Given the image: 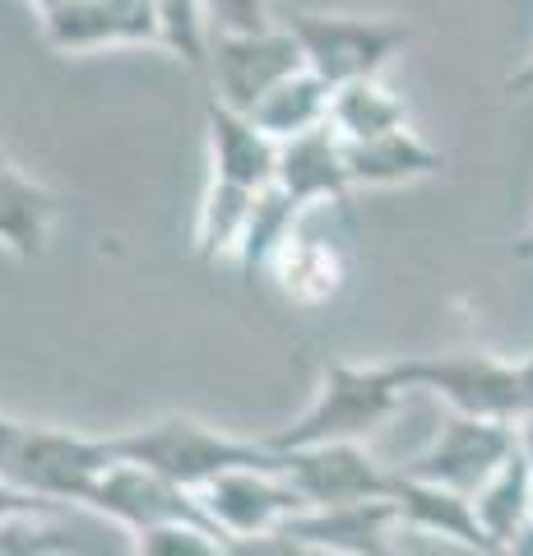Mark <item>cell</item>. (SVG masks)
Masks as SVG:
<instances>
[{
  "instance_id": "cell-24",
  "label": "cell",
  "mask_w": 533,
  "mask_h": 556,
  "mask_svg": "<svg viewBox=\"0 0 533 556\" xmlns=\"http://www.w3.org/2000/svg\"><path fill=\"white\" fill-rule=\"evenodd\" d=\"M0 556H122L98 547L93 538L56 525V515H20L0 525Z\"/></svg>"
},
{
  "instance_id": "cell-20",
  "label": "cell",
  "mask_w": 533,
  "mask_h": 556,
  "mask_svg": "<svg viewBox=\"0 0 533 556\" xmlns=\"http://www.w3.org/2000/svg\"><path fill=\"white\" fill-rule=\"evenodd\" d=\"M473 510L478 525L506 556V547L533 525V459L524 455V445L487 478V486L473 496Z\"/></svg>"
},
{
  "instance_id": "cell-15",
  "label": "cell",
  "mask_w": 533,
  "mask_h": 556,
  "mask_svg": "<svg viewBox=\"0 0 533 556\" xmlns=\"http://www.w3.org/2000/svg\"><path fill=\"white\" fill-rule=\"evenodd\" d=\"M274 186H279L302 214L343 204L353 195L348 167H343V139L330 126H320L312 135L292 139V144H279V177H274Z\"/></svg>"
},
{
  "instance_id": "cell-34",
  "label": "cell",
  "mask_w": 533,
  "mask_h": 556,
  "mask_svg": "<svg viewBox=\"0 0 533 556\" xmlns=\"http://www.w3.org/2000/svg\"><path fill=\"white\" fill-rule=\"evenodd\" d=\"M28 5H33V10H38V20H42V14H51V10H56V5H61V0H28Z\"/></svg>"
},
{
  "instance_id": "cell-28",
  "label": "cell",
  "mask_w": 533,
  "mask_h": 556,
  "mask_svg": "<svg viewBox=\"0 0 533 556\" xmlns=\"http://www.w3.org/2000/svg\"><path fill=\"white\" fill-rule=\"evenodd\" d=\"M228 556H312V547L297 543L288 529L261 538H228Z\"/></svg>"
},
{
  "instance_id": "cell-35",
  "label": "cell",
  "mask_w": 533,
  "mask_h": 556,
  "mask_svg": "<svg viewBox=\"0 0 533 556\" xmlns=\"http://www.w3.org/2000/svg\"><path fill=\"white\" fill-rule=\"evenodd\" d=\"M312 556H343V552H320V547H312Z\"/></svg>"
},
{
  "instance_id": "cell-5",
  "label": "cell",
  "mask_w": 533,
  "mask_h": 556,
  "mask_svg": "<svg viewBox=\"0 0 533 556\" xmlns=\"http://www.w3.org/2000/svg\"><path fill=\"white\" fill-rule=\"evenodd\" d=\"M408 386L436 394L445 408L478 422L520 427L529 417L520 362L492 353H441V357H408Z\"/></svg>"
},
{
  "instance_id": "cell-26",
  "label": "cell",
  "mask_w": 533,
  "mask_h": 556,
  "mask_svg": "<svg viewBox=\"0 0 533 556\" xmlns=\"http://www.w3.org/2000/svg\"><path fill=\"white\" fill-rule=\"evenodd\" d=\"M135 556H228V538L210 525H167L135 538Z\"/></svg>"
},
{
  "instance_id": "cell-6",
  "label": "cell",
  "mask_w": 533,
  "mask_h": 556,
  "mask_svg": "<svg viewBox=\"0 0 533 556\" xmlns=\"http://www.w3.org/2000/svg\"><path fill=\"white\" fill-rule=\"evenodd\" d=\"M302 70V47L279 24L265 33H210V65H204L210 98L242 116H251L279 84Z\"/></svg>"
},
{
  "instance_id": "cell-8",
  "label": "cell",
  "mask_w": 533,
  "mask_h": 556,
  "mask_svg": "<svg viewBox=\"0 0 533 556\" xmlns=\"http://www.w3.org/2000/svg\"><path fill=\"white\" fill-rule=\"evenodd\" d=\"M283 478L297 486L306 510H339V506H363V501H390V486H394V473L381 468V459H376L363 441L288 450Z\"/></svg>"
},
{
  "instance_id": "cell-7",
  "label": "cell",
  "mask_w": 533,
  "mask_h": 556,
  "mask_svg": "<svg viewBox=\"0 0 533 556\" xmlns=\"http://www.w3.org/2000/svg\"><path fill=\"white\" fill-rule=\"evenodd\" d=\"M515 450H520V427L478 422V417L450 413L436 427V437L427 441V450H418L399 473L413 482L445 486V492H459V496H478Z\"/></svg>"
},
{
  "instance_id": "cell-33",
  "label": "cell",
  "mask_w": 533,
  "mask_h": 556,
  "mask_svg": "<svg viewBox=\"0 0 533 556\" xmlns=\"http://www.w3.org/2000/svg\"><path fill=\"white\" fill-rule=\"evenodd\" d=\"M510 255H515V260H533V223L524 228V237H520V241H515V247H510Z\"/></svg>"
},
{
  "instance_id": "cell-30",
  "label": "cell",
  "mask_w": 533,
  "mask_h": 556,
  "mask_svg": "<svg viewBox=\"0 0 533 556\" xmlns=\"http://www.w3.org/2000/svg\"><path fill=\"white\" fill-rule=\"evenodd\" d=\"M20 427H24V422H14V417L0 413V473H5L10 450H14V441H20Z\"/></svg>"
},
{
  "instance_id": "cell-25",
  "label": "cell",
  "mask_w": 533,
  "mask_h": 556,
  "mask_svg": "<svg viewBox=\"0 0 533 556\" xmlns=\"http://www.w3.org/2000/svg\"><path fill=\"white\" fill-rule=\"evenodd\" d=\"M158 20H163V47L186 70L204 75V65H210V20H204L200 0H158Z\"/></svg>"
},
{
  "instance_id": "cell-31",
  "label": "cell",
  "mask_w": 533,
  "mask_h": 556,
  "mask_svg": "<svg viewBox=\"0 0 533 556\" xmlns=\"http://www.w3.org/2000/svg\"><path fill=\"white\" fill-rule=\"evenodd\" d=\"M520 380H524V399H529V417H533V353L520 357ZM524 417V422H529Z\"/></svg>"
},
{
  "instance_id": "cell-12",
  "label": "cell",
  "mask_w": 533,
  "mask_h": 556,
  "mask_svg": "<svg viewBox=\"0 0 533 556\" xmlns=\"http://www.w3.org/2000/svg\"><path fill=\"white\" fill-rule=\"evenodd\" d=\"M204 139H210V181L242 190H269L279 177V144L251 116L204 98Z\"/></svg>"
},
{
  "instance_id": "cell-2",
  "label": "cell",
  "mask_w": 533,
  "mask_h": 556,
  "mask_svg": "<svg viewBox=\"0 0 533 556\" xmlns=\"http://www.w3.org/2000/svg\"><path fill=\"white\" fill-rule=\"evenodd\" d=\"M408 386V357L404 362H330L320 371V386L283 431H274V450H312V445H339V441H363L385 417L404 404Z\"/></svg>"
},
{
  "instance_id": "cell-17",
  "label": "cell",
  "mask_w": 533,
  "mask_h": 556,
  "mask_svg": "<svg viewBox=\"0 0 533 556\" xmlns=\"http://www.w3.org/2000/svg\"><path fill=\"white\" fill-rule=\"evenodd\" d=\"M343 167H348L353 190H385V186H413V181L436 177L445 167V153L427 144L413 126H404L381 139L343 144Z\"/></svg>"
},
{
  "instance_id": "cell-21",
  "label": "cell",
  "mask_w": 533,
  "mask_h": 556,
  "mask_svg": "<svg viewBox=\"0 0 533 556\" xmlns=\"http://www.w3.org/2000/svg\"><path fill=\"white\" fill-rule=\"evenodd\" d=\"M330 102H334L330 84L320 75H312V70H302V75L279 84V89L251 112V121L274 139V144H292V139L330 126Z\"/></svg>"
},
{
  "instance_id": "cell-14",
  "label": "cell",
  "mask_w": 533,
  "mask_h": 556,
  "mask_svg": "<svg viewBox=\"0 0 533 556\" xmlns=\"http://www.w3.org/2000/svg\"><path fill=\"white\" fill-rule=\"evenodd\" d=\"M390 501H394V510H399V529L441 538V543H455L473 556H502V547H496L487 538V529L478 525L473 496L445 492V486H432V482H413L394 468Z\"/></svg>"
},
{
  "instance_id": "cell-16",
  "label": "cell",
  "mask_w": 533,
  "mask_h": 556,
  "mask_svg": "<svg viewBox=\"0 0 533 556\" xmlns=\"http://www.w3.org/2000/svg\"><path fill=\"white\" fill-rule=\"evenodd\" d=\"M394 529H399L394 501L306 510L288 525V533L297 538V543L320 547V552H343V556H394Z\"/></svg>"
},
{
  "instance_id": "cell-29",
  "label": "cell",
  "mask_w": 533,
  "mask_h": 556,
  "mask_svg": "<svg viewBox=\"0 0 533 556\" xmlns=\"http://www.w3.org/2000/svg\"><path fill=\"white\" fill-rule=\"evenodd\" d=\"M20 515H61V510L47 506L38 496H28L24 486H14L5 473H0V525H5V519H20Z\"/></svg>"
},
{
  "instance_id": "cell-19",
  "label": "cell",
  "mask_w": 533,
  "mask_h": 556,
  "mask_svg": "<svg viewBox=\"0 0 533 556\" xmlns=\"http://www.w3.org/2000/svg\"><path fill=\"white\" fill-rule=\"evenodd\" d=\"M255 195L261 190H242L228 181H210L195 208V232H191V251L200 265H218V260H232L246 241L251 214H255Z\"/></svg>"
},
{
  "instance_id": "cell-3",
  "label": "cell",
  "mask_w": 533,
  "mask_h": 556,
  "mask_svg": "<svg viewBox=\"0 0 533 556\" xmlns=\"http://www.w3.org/2000/svg\"><path fill=\"white\" fill-rule=\"evenodd\" d=\"M302 47V61L330 89H348L363 79H385L390 61L413 42V28L390 14H334L297 10L283 24Z\"/></svg>"
},
{
  "instance_id": "cell-9",
  "label": "cell",
  "mask_w": 533,
  "mask_h": 556,
  "mask_svg": "<svg viewBox=\"0 0 533 556\" xmlns=\"http://www.w3.org/2000/svg\"><path fill=\"white\" fill-rule=\"evenodd\" d=\"M38 24L42 42L61 56H89L107 47H163L158 0H61Z\"/></svg>"
},
{
  "instance_id": "cell-22",
  "label": "cell",
  "mask_w": 533,
  "mask_h": 556,
  "mask_svg": "<svg viewBox=\"0 0 533 556\" xmlns=\"http://www.w3.org/2000/svg\"><path fill=\"white\" fill-rule=\"evenodd\" d=\"M404 126H408V102H404V93H394L385 79H363V84H348V89H334L330 130L343 144L381 139Z\"/></svg>"
},
{
  "instance_id": "cell-18",
  "label": "cell",
  "mask_w": 533,
  "mask_h": 556,
  "mask_svg": "<svg viewBox=\"0 0 533 556\" xmlns=\"http://www.w3.org/2000/svg\"><path fill=\"white\" fill-rule=\"evenodd\" d=\"M61 218V200L42 181L24 177L10 159L0 163V251L14 260H42Z\"/></svg>"
},
{
  "instance_id": "cell-10",
  "label": "cell",
  "mask_w": 533,
  "mask_h": 556,
  "mask_svg": "<svg viewBox=\"0 0 533 556\" xmlns=\"http://www.w3.org/2000/svg\"><path fill=\"white\" fill-rule=\"evenodd\" d=\"M200 506L223 538L279 533L297 515H306V501L283 478V468H237V473H223L200 492Z\"/></svg>"
},
{
  "instance_id": "cell-27",
  "label": "cell",
  "mask_w": 533,
  "mask_h": 556,
  "mask_svg": "<svg viewBox=\"0 0 533 556\" xmlns=\"http://www.w3.org/2000/svg\"><path fill=\"white\" fill-rule=\"evenodd\" d=\"M210 33H265L274 28L269 0H200Z\"/></svg>"
},
{
  "instance_id": "cell-13",
  "label": "cell",
  "mask_w": 533,
  "mask_h": 556,
  "mask_svg": "<svg viewBox=\"0 0 533 556\" xmlns=\"http://www.w3.org/2000/svg\"><path fill=\"white\" fill-rule=\"evenodd\" d=\"M265 278L283 302L316 311V306H330L343 292V283H348V255H343L334 237H316L297 228L274 251V260L265 265Z\"/></svg>"
},
{
  "instance_id": "cell-4",
  "label": "cell",
  "mask_w": 533,
  "mask_h": 556,
  "mask_svg": "<svg viewBox=\"0 0 533 556\" xmlns=\"http://www.w3.org/2000/svg\"><path fill=\"white\" fill-rule=\"evenodd\" d=\"M112 464H116L112 437H79V431L24 422L20 441L10 450L5 478L56 510H65V506L89 510V496L98 492V482L107 478Z\"/></svg>"
},
{
  "instance_id": "cell-11",
  "label": "cell",
  "mask_w": 533,
  "mask_h": 556,
  "mask_svg": "<svg viewBox=\"0 0 533 556\" xmlns=\"http://www.w3.org/2000/svg\"><path fill=\"white\" fill-rule=\"evenodd\" d=\"M89 510L112 519V525L126 529L130 538H144V533L167 529V525H210L200 496L181 492L177 482H167L140 464H126V459H116L107 468V478H102L98 492L89 496Z\"/></svg>"
},
{
  "instance_id": "cell-32",
  "label": "cell",
  "mask_w": 533,
  "mask_h": 556,
  "mask_svg": "<svg viewBox=\"0 0 533 556\" xmlns=\"http://www.w3.org/2000/svg\"><path fill=\"white\" fill-rule=\"evenodd\" d=\"M506 556H533V525H529V529H524V533L506 547Z\"/></svg>"
},
{
  "instance_id": "cell-23",
  "label": "cell",
  "mask_w": 533,
  "mask_h": 556,
  "mask_svg": "<svg viewBox=\"0 0 533 556\" xmlns=\"http://www.w3.org/2000/svg\"><path fill=\"white\" fill-rule=\"evenodd\" d=\"M302 208L292 204L279 186H269L255 195V214H251V228H246V241H242V251H237V269H242L246 278L255 274H265V265L274 260V251L283 247V241L302 228Z\"/></svg>"
},
{
  "instance_id": "cell-1",
  "label": "cell",
  "mask_w": 533,
  "mask_h": 556,
  "mask_svg": "<svg viewBox=\"0 0 533 556\" xmlns=\"http://www.w3.org/2000/svg\"><path fill=\"white\" fill-rule=\"evenodd\" d=\"M116 459L140 464L149 473L177 482L181 492L200 496L204 486L237 468H283V455L265 441L228 437L223 427L204 422L195 413H163L135 431H116L112 437Z\"/></svg>"
}]
</instances>
